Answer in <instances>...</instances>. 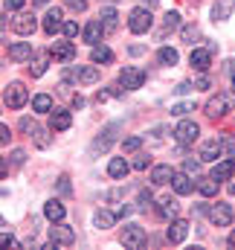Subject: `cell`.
I'll use <instances>...</instances> for the list:
<instances>
[{"label": "cell", "mask_w": 235, "mask_h": 250, "mask_svg": "<svg viewBox=\"0 0 235 250\" xmlns=\"http://www.w3.org/2000/svg\"><path fill=\"white\" fill-rule=\"evenodd\" d=\"M122 128H125V123H122V120L108 123L102 131H99V137L90 143V151H93V154H99V151H108V148L117 143V137H119V131H122Z\"/></svg>", "instance_id": "cell-1"}, {"label": "cell", "mask_w": 235, "mask_h": 250, "mask_svg": "<svg viewBox=\"0 0 235 250\" xmlns=\"http://www.w3.org/2000/svg\"><path fill=\"white\" fill-rule=\"evenodd\" d=\"M151 26H154V15H151L148 6H137V9L128 12V29H131L134 35H142V32H148Z\"/></svg>", "instance_id": "cell-2"}, {"label": "cell", "mask_w": 235, "mask_h": 250, "mask_svg": "<svg viewBox=\"0 0 235 250\" xmlns=\"http://www.w3.org/2000/svg\"><path fill=\"white\" fill-rule=\"evenodd\" d=\"M99 79H102V73H99V67H93V64H78V67H73L70 73H64V84H70V82L96 84Z\"/></svg>", "instance_id": "cell-3"}, {"label": "cell", "mask_w": 235, "mask_h": 250, "mask_svg": "<svg viewBox=\"0 0 235 250\" xmlns=\"http://www.w3.org/2000/svg\"><path fill=\"white\" fill-rule=\"evenodd\" d=\"M26 102H29V93H26V87H23L20 82H9V84L3 87V105H6V108L20 111Z\"/></svg>", "instance_id": "cell-4"}, {"label": "cell", "mask_w": 235, "mask_h": 250, "mask_svg": "<svg viewBox=\"0 0 235 250\" xmlns=\"http://www.w3.org/2000/svg\"><path fill=\"white\" fill-rule=\"evenodd\" d=\"M119 242H122L125 248H131V250H142V248H145V242H148L145 227H139V224H125V227H122Z\"/></svg>", "instance_id": "cell-5"}, {"label": "cell", "mask_w": 235, "mask_h": 250, "mask_svg": "<svg viewBox=\"0 0 235 250\" xmlns=\"http://www.w3.org/2000/svg\"><path fill=\"white\" fill-rule=\"evenodd\" d=\"M119 84H122L125 90H139V87L145 84V70H142V67H134V64H125V67L119 70Z\"/></svg>", "instance_id": "cell-6"}, {"label": "cell", "mask_w": 235, "mask_h": 250, "mask_svg": "<svg viewBox=\"0 0 235 250\" xmlns=\"http://www.w3.org/2000/svg\"><path fill=\"white\" fill-rule=\"evenodd\" d=\"M206 215H209V221H212L215 227H230V224H233V218H235V209L230 207V204L218 201V204H209Z\"/></svg>", "instance_id": "cell-7"}, {"label": "cell", "mask_w": 235, "mask_h": 250, "mask_svg": "<svg viewBox=\"0 0 235 250\" xmlns=\"http://www.w3.org/2000/svg\"><path fill=\"white\" fill-rule=\"evenodd\" d=\"M50 242H53V245H64V248H70V245H76V230H73L70 224L53 221V227H50Z\"/></svg>", "instance_id": "cell-8"}, {"label": "cell", "mask_w": 235, "mask_h": 250, "mask_svg": "<svg viewBox=\"0 0 235 250\" xmlns=\"http://www.w3.org/2000/svg\"><path fill=\"white\" fill-rule=\"evenodd\" d=\"M197 134H200V125L195 123V120H180L175 128V137L180 146H192L197 140Z\"/></svg>", "instance_id": "cell-9"}, {"label": "cell", "mask_w": 235, "mask_h": 250, "mask_svg": "<svg viewBox=\"0 0 235 250\" xmlns=\"http://www.w3.org/2000/svg\"><path fill=\"white\" fill-rule=\"evenodd\" d=\"M18 128H20L23 134L35 137V143H38L41 148H47V146H50V137H47V131H44L41 125L35 123V120H29V117H20V123H18Z\"/></svg>", "instance_id": "cell-10"}, {"label": "cell", "mask_w": 235, "mask_h": 250, "mask_svg": "<svg viewBox=\"0 0 235 250\" xmlns=\"http://www.w3.org/2000/svg\"><path fill=\"white\" fill-rule=\"evenodd\" d=\"M227 111H230V99H227V93H215V96H209V102H206V117H209V120H221V117H227Z\"/></svg>", "instance_id": "cell-11"}, {"label": "cell", "mask_w": 235, "mask_h": 250, "mask_svg": "<svg viewBox=\"0 0 235 250\" xmlns=\"http://www.w3.org/2000/svg\"><path fill=\"white\" fill-rule=\"evenodd\" d=\"M186 236H189V221L172 218V221H169V230H166V242H169V245H183Z\"/></svg>", "instance_id": "cell-12"}, {"label": "cell", "mask_w": 235, "mask_h": 250, "mask_svg": "<svg viewBox=\"0 0 235 250\" xmlns=\"http://www.w3.org/2000/svg\"><path fill=\"white\" fill-rule=\"evenodd\" d=\"M200 160L203 163H218V157H224V146H221V137H212L200 146Z\"/></svg>", "instance_id": "cell-13"}, {"label": "cell", "mask_w": 235, "mask_h": 250, "mask_svg": "<svg viewBox=\"0 0 235 250\" xmlns=\"http://www.w3.org/2000/svg\"><path fill=\"white\" fill-rule=\"evenodd\" d=\"M35 26H38V21H35L32 12H20V15H15V21H12V29H15L18 35H32Z\"/></svg>", "instance_id": "cell-14"}, {"label": "cell", "mask_w": 235, "mask_h": 250, "mask_svg": "<svg viewBox=\"0 0 235 250\" xmlns=\"http://www.w3.org/2000/svg\"><path fill=\"white\" fill-rule=\"evenodd\" d=\"M189 64H192V70H197V73H206L209 67H212V50L206 47V50H192V56H189Z\"/></svg>", "instance_id": "cell-15"}, {"label": "cell", "mask_w": 235, "mask_h": 250, "mask_svg": "<svg viewBox=\"0 0 235 250\" xmlns=\"http://www.w3.org/2000/svg\"><path fill=\"white\" fill-rule=\"evenodd\" d=\"M41 26H44V32L47 35H59L61 29H64V21H61V9H50L47 15H44V21H41Z\"/></svg>", "instance_id": "cell-16"}, {"label": "cell", "mask_w": 235, "mask_h": 250, "mask_svg": "<svg viewBox=\"0 0 235 250\" xmlns=\"http://www.w3.org/2000/svg\"><path fill=\"white\" fill-rule=\"evenodd\" d=\"M50 56H56V62H73L76 59V44L73 41H56L53 47H50Z\"/></svg>", "instance_id": "cell-17"}, {"label": "cell", "mask_w": 235, "mask_h": 250, "mask_svg": "<svg viewBox=\"0 0 235 250\" xmlns=\"http://www.w3.org/2000/svg\"><path fill=\"white\" fill-rule=\"evenodd\" d=\"M32 44L29 41H18V44H9V59L15 64H23V62H29L32 59Z\"/></svg>", "instance_id": "cell-18"}, {"label": "cell", "mask_w": 235, "mask_h": 250, "mask_svg": "<svg viewBox=\"0 0 235 250\" xmlns=\"http://www.w3.org/2000/svg\"><path fill=\"white\" fill-rule=\"evenodd\" d=\"M102 32H108L102 21H90V23H84V29H81V35H84V44L96 47V44L102 41Z\"/></svg>", "instance_id": "cell-19"}, {"label": "cell", "mask_w": 235, "mask_h": 250, "mask_svg": "<svg viewBox=\"0 0 235 250\" xmlns=\"http://www.w3.org/2000/svg\"><path fill=\"white\" fill-rule=\"evenodd\" d=\"M172 178H175V169L169 166V163H157L154 169H151V184L154 187H166V184H172Z\"/></svg>", "instance_id": "cell-20"}, {"label": "cell", "mask_w": 235, "mask_h": 250, "mask_svg": "<svg viewBox=\"0 0 235 250\" xmlns=\"http://www.w3.org/2000/svg\"><path fill=\"white\" fill-rule=\"evenodd\" d=\"M172 187H175V195H192V192L197 189L189 172H175V178H172Z\"/></svg>", "instance_id": "cell-21"}, {"label": "cell", "mask_w": 235, "mask_h": 250, "mask_svg": "<svg viewBox=\"0 0 235 250\" xmlns=\"http://www.w3.org/2000/svg\"><path fill=\"white\" fill-rule=\"evenodd\" d=\"M157 215H160V218H166V221L177 218V215H180V204H177V198L166 195V198H163V201L157 204Z\"/></svg>", "instance_id": "cell-22"}, {"label": "cell", "mask_w": 235, "mask_h": 250, "mask_svg": "<svg viewBox=\"0 0 235 250\" xmlns=\"http://www.w3.org/2000/svg\"><path fill=\"white\" fill-rule=\"evenodd\" d=\"M73 125V114L67 111V108H56L53 114H50V128L53 131H67Z\"/></svg>", "instance_id": "cell-23"}, {"label": "cell", "mask_w": 235, "mask_h": 250, "mask_svg": "<svg viewBox=\"0 0 235 250\" xmlns=\"http://www.w3.org/2000/svg\"><path fill=\"white\" fill-rule=\"evenodd\" d=\"M235 12V0H215L212 3V21H230Z\"/></svg>", "instance_id": "cell-24"}, {"label": "cell", "mask_w": 235, "mask_h": 250, "mask_svg": "<svg viewBox=\"0 0 235 250\" xmlns=\"http://www.w3.org/2000/svg\"><path fill=\"white\" fill-rule=\"evenodd\" d=\"M235 175V160L233 157H224L221 163H215V169H212V178L218 181V184H224V181H230Z\"/></svg>", "instance_id": "cell-25"}, {"label": "cell", "mask_w": 235, "mask_h": 250, "mask_svg": "<svg viewBox=\"0 0 235 250\" xmlns=\"http://www.w3.org/2000/svg\"><path fill=\"white\" fill-rule=\"evenodd\" d=\"M128 172H131V163H128L125 157H111V160H108V175H111L114 181H122Z\"/></svg>", "instance_id": "cell-26"}, {"label": "cell", "mask_w": 235, "mask_h": 250, "mask_svg": "<svg viewBox=\"0 0 235 250\" xmlns=\"http://www.w3.org/2000/svg\"><path fill=\"white\" fill-rule=\"evenodd\" d=\"M44 215H47L50 221H64V215H67V207L61 204L59 198H50V201L44 204Z\"/></svg>", "instance_id": "cell-27"}, {"label": "cell", "mask_w": 235, "mask_h": 250, "mask_svg": "<svg viewBox=\"0 0 235 250\" xmlns=\"http://www.w3.org/2000/svg\"><path fill=\"white\" fill-rule=\"evenodd\" d=\"M114 221H117V212H111V209H96L93 212V227L96 230H111Z\"/></svg>", "instance_id": "cell-28"}, {"label": "cell", "mask_w": 235, "mask_h": 250, "mask_svg": "<svg viewBox=\"0 0 235 250\" xmlns=\"http://www.w3.org/2000/svg\"><path fill=\"white\" fill-rule=\"evenodd\" d=\"M99 21L105 23L108 32H114V29L119 26V12L114 9V6H102V9H99Z\"/></svg>", "instance_id": "cell-29"}, {"label": "cell", "mask_w": 235, "mask_h": 250, "mask_svg": "<svg viewBox=\"0 0 235 250\" xmlns=\"http://www.w3.org/2000/svg\"><path fill=\"white\" fill-rule=\"evenodd\" d=\"M195 187H197V192H200L203 198H215L221 184H218V181H215V178L209 175V178H197V181H195Z\"/></svg>", "instance_id": "cell-30"}, {"label": "cell", "mask_w": 235, "mask_h": 250, "mask_svg": "<svg viewBox=\"0 0 235 250\" xmlns=\"http://www.w3.org/2000/svg\"><path fill=\"white\" fill-rule=\"evenodd\" d=\"M32 111H35V114H53V96H50V93L32 96Z\"/></svg>", "instance_id": "cell-31"}, {"label": "cell", "mask_w": 235, "mask_h": 250, "mask_svg": "<svg viewBox=\"0 0 235 250\" xmlns=\"http://www.w3.org/2000/svg\"><path fill=\"white\" fill-rule=\"evenodd\" d=\"M90 62H93V64H111V62H114V53H111V47H102V44H96V47L90 50Z\"/></svg>", "instance_id": "cell-32"}, {"label": "cell", "mask_w": 235, "mask_h": 250, "mask_svg": "<svg viewBox=\"0 0 235 250\" xmlns=\"http://www.w3.org/2000/svg\"><path fill=\"white\" fill-rule=\"evenodd\" d=\"M157 62L163 64V67H175V64L180 62V56H177L175 47H160V50H157Z\"/></svg>", "instance_id": "cell-33"}, {"label": "cell", "mask_w": 235, "mask_h": 250, "mask_svg": "<svg viewBox=\"0 0 235 250\" xmlns=\"http://www.w3.org/2000/svg\"><path fill=\"white\" fill-rule=\"evenodd\" d=\"M183 26V21H180V12H166V18H163V32H160V38L166 35V32H175Z\"/></svg>", "instance_id": "cell-34"}, {"label": "cell", "mask_w": 235, "mask_h": 250, "mask_svg": "<svg viewBox=\"0 0 235 250\" xmlns=\"http://www.w3.org/2000/svg\"><path fill=\"white\" fill-rule=\"evenodd\" d=\"M47 64H50V56H35V64L29 67V73H32V79H38V76H44V73H47Z\"/></svg>", "instance_id": "cell-35"}, {"label": "cell", "mask_w": 235, "mask_h": 250, "mask_svg": "<svg viewBox=\"0 0 235 250\" xmlns=\"http://www.w3.org/2000/svg\"><path fill=\"white\" fill-rule=\"evenodd\" d=\"M23 160H26V151H20V148H15V151H12V160H9V157L3 160V175L9 172V166H23Z\"/></svg>", "instance_id": "cell-36"}, {"label": "cell", "mask_w": 235, "mask_h": 250, "mask_svg": "<svg viewBox=\"0 0 235 250\" xmlns=\"http://www.w3.org/2000/svg\"><path fill=\"white\" fill-rule=\"evenodd\" d=\"M200 163H203L200 154H197V157H186V160H183V172H189V175L197 178V175H200Z\"/></svg>", "instance_id": "cell-37"}, {"label": "cell", "mask_w": 235, "mask_h": 250, "mask_svg": "<svg viewBox=\"0 0 235 250\" xmlns=\"http://www.w3.org/2000/svg\"><path fill=\"white\" fill-rule=\"evenodd\" d=\"M154 204V192L151 189H139V195H137V209H148Z\"/></svg>", "instance_id": "cell-38"}, {"label": "cell", "mask_w": 235, "mask_h": 250, "mask_svg": "<svg viewBox=\"0 0 235 250\" xmlns=\"http://www.w3.org/2000/svg\"><path fill=\"white\" fill-rule=\"evenodd\" d=\"M221 137V146H224V157H233L235 154V140L233 134H218Z\"/></svg>", "instance_id": "cell-39"}, {"label": "cell", "mask_w": 235, "mask_h": 250, "mask_svg": "<svg viewBox=\"0 0 235 250\" xmlns=\"http://www.w3.org/2000/svg\"><path fill=\"white\" fill-rule=\"evenodd\" d=\"M189 111H195V102H177V105H172V114L175 117H186Z\"/></svg>", "instance_id": "cell-40"}, {"label": "cell", "mask_w": 235, "mask_h": 250, "mask_svg": "<svg viewBox=\"0 0 235 250\" xmlns=\"http://www.w3.org/2000/svg\"><path fill=\"white\" fill-rule=\"evenodd\" d=\"M139 146H142V137H137V134H134V137H125V140H122V148H125V151H137Z\"/></svg>", "instance_id": "cell-41"}, {"label": "cell", "mask_w": 235, "mask_h": 250, "mask_svg": "<svg viewBox=\"0 0 235 250\" xmlns=\"http://www.w3.org/2000/svg\"><path fill=\"white\" fill-rule=\"evenodd\" d=\"M195 35H197V26H180V38H183L186 44H192Z\"/></svg>", "instance_id": "cell-42"}, {"label": "cell", "mask_w": 235, "mask_h": 250, "mask_svg": "<svg viewBox=\"0 0 235 250\" xmlns=\"http://www.w3.org/2000/svg\"><path fill=\"white\" fill-rule=\"evenodd\" d=\"M148 163H151V157H148V154H137V160H134L131 166H134L137 172H145V169H148Z\"/></svg>", "instance_id": "cell-43"}, {"label": "cell", "mask_w": 235, "mask_h": 250, "mask_svg": "<svg viewBox=\"0 0 235 250\" xmlns=\"http://www.w3.org/2000/svg\"><path fill=\"white\" fill-rule=\"evenodd\" d=\"M61 32H64L67 38H76V35H78V23H76V21H64V29H61Z\"/></svg>", "instance_id": "cell-44"}, {"label": "cell", "mask_w": 235, "mask_h": 250, "mask_svg": "<svg viewBox=\"0 0 235 250\" xmlns=\"http://www.w3.org/2000/svg\"><path fill=\"white\" fill-rule=\"evenodd\" d=\"M56 187H59L61 195H70V192H73V187H70V178H67V175H61L59 181H56Z\"/></svg>", "instance_id": "cell-45"}, {"label": "cell", "mask_w": 235, "mask_h": 250, "mask_svg": "<svg viewBox=\"0 0 235 250\" xmlns=\"http://www.w3.org/2000/svg\"><path fill=\"white\" fill-rule=\"evenodd\" d=\"M195 87H197V90H209V87H212L209 76H206V73H200V76H197V82H195Z\"/></svg>", "instance_id": "cell-46"}, {"label": "cell", "mask_w": 235, "mask_h": 250, "mask_svg": "<svg viewBox=\"0 0 235 250\" xmlns=\"http://www.w3.org/2000/svg\"><path fill=\"white\" fill-rule=\"evenodd\" d=\"M26 0H3V6H6V12H18L20 6H23Z\"/></svg>", "instance_id": "cell-47"}, {"label": "cell", "mask_w": 235, "mask_h": 250, "mask_svg": "<svg viewBox=\"0 0 235 250\" xmlns=\"http://www.w3.org/2000/svg\"><path fill=\"white\" fill-rule=\"evenodd\" d=\"M9 140H12V131H9V125L3 123V125H0V143H3V146H9Z\"/></svg>", "instance_id": "cell-48"}, {"label": "cell", "mask_w": 235, "mask_h": 250, "mask_svg": "<svg viewBox=\"0 0 235 250\" xmlns=\"http://www.w3.org/2000/svg\"><path fill=\"white\" fill-rule=\"evenodd\" d=\"M192 87H195L192 82H180V84H177V87H175V93H177V96H186V93H189Z\"/></svg>", "instance_id": "cell-49"}, {"label": "cell", "mask_w": 235, "mask_h": 250, "mask_svg": "<svg viewBox=\"0 0 235 250\" xmlns=\"http://www.w3.org/2000/svg\"><path fill=\"white\" fill-rule=\"evenodd\" d=\"M134 209H137V207H131V204H122V207L117 209V218H128V215H131Z\"/></svg>", "instance_id": "cell-50"}, {"label": "cell", "mask_w": 235, "mask_h": 250, "mask_svg": "<svg viewBox=\"0 0 235 250\" xmlns=\"http://www.w3.org/2000/svg\"><path fill=\"white\" fill-rule=\"evenodd\" d=\"M67 6L76 9V12H84V9H87V0H67Z\"/></svg>", "instance_id": "cell-51"}, {"label": "cell", "mask_w": 235, "mask_h": 250, "mask_svg": "<svg viewBox=\"0 0 235 250\" xmlns=\"http://www.w3.org/2000/svg\"><path fill=\"white\" fill-rule=\"evenodd\" d=\"M0 242H3V248H18V242H15V236H12V233H3V239H0Z\"/></svg>", "instance_id": "cell-52"}, {"label": "cell", "mask_w": 235, "mask_h": 250, "mask_svg": "<svg viewBox=\"0 0 235 250\" xmlns=\"http://www.w3.org/2000/svg\"><path fill=\"white\" fill-rule=\"evenodd\" d=\"M73 108H84V96H81V93L73 96Z\"/></svg>", "instance_id": "cell-53"}, {"label": "cell", "mask_w": 235, "mask_h": 250, "mask_svg": "<svg viewBox=\"0 0 235 250\" xmlns=\"http://www.w3.org/2000/svg\"><path fill=\"white\" fill-rule=\"evenodd\" d=\"M227 73H230V79H233V87H235V62H227Z\"/></svg>", "instance_id": "cell-54"}, {"label": "cell", "mask_w": 235, "mask_h": 250, "mask_svg": "<svg viewBox=\"0 0 235 250\" xmlns=\"http://www.w3.org/2000/svg\"><path fill=\"white\" fill-rule=\"evenodd\" d=\"M142 3H145V6H148V9H154V6H157V3H160V0H142Z\"/></svg>", "instance_id": "cell-55"}, {"label": "cell", "mask_w": 235, "mask_h": 250, "mask_svg": "<svg viewBox=\"0 0 235 250\" xmlns=\"http://www.w3.org/2000/svg\"><path fill=\"white\" fill-rule=\"evenodd\" d=\"M227 245H230V248H235V230L230 233V239H227Z\"/></svg>", "instance_id": "cell-56"}, {"label": "cell", "mask_w": 235, "mask_h": 250, "mask_svg": "<svg viewBox=\"0 0 235 250\" xmlns=\"http://www.w3.org/2000/svg\"><path fill=\"white\" fill-rule=\"evenodd\" d=\"M50 0H32V6H47Z\"/></svg>", "instance_id": "cell-57"}]
</instances>
